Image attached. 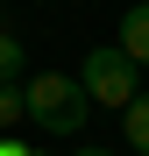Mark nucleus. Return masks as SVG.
<instances>
[{"instance_id": "8", "label": "nucleus", "mask_w": 149, "mask_h": 156, "mask_svg": "<svg viewBox=\"0 0 149 156\" xmlns=\"http://www.w3.org/2000/svg\"><path fill=\"white\" fill-rule=\"evenodd\" d=\"M71 156H121V149H114V142H107V149H71Z\"/></svg>"}, {"instance_id": "5", "label": "nucleus", "mask_w": 149, "mask_h": 156, "mask_svg": "<svg viewBox=\"0 0 149 156\" xmlns=\"http://www.w3.org/2000/svg\"><path fill=\"white\" fill-rule=\"evenodd\" d=\"M14 121H29V99H21V85H0V135H7Z\"/></svg>"}, {"instance_id": "6", "label": "nucleus", "mask_w": 149, "mask_h": 156, "mask_svg": "<svg viewBox=\"0 0 149 156\" xmlns=\"http://www.w3.org/2000/svg\"><path fill=\"white\" fill-rule=\"evenodd\" d=\"M14 78H21V36L0 29V85H14Z\"/></svg>"}, {"instance_id": "7", "label": "nucleus", "mask_w": 149, "mask_h": 156, "mask_svg": "<svg viewBox=\"0 0 149 156\" xmlns=\"http://www.w3.org/2000/svg\"><path fill=\"white\" fill-rule=\"evenodd\" d=\"M0 156H29V149H21V142H14V135H0Z\"/></svg>"}, {"instance_id": "2", "label": "nucleus", "mask_w": 149, "mask_h": 156, "mask_svg": "<svg viewBox=\"0 0 149 156\" xmlns=\"http://www.w3.org/2000/svg\"><path fill=\"white\" fill-rule=\"evenodd\" d=\"M78 85H85L92 107H128V99L142 92V64H135L121 43H99L92 57L78 64Z\"/></svg>"}, {"instance_id": "3", "label": "nucleus", "mask_w": 149, "mask_h": 156, "mask_svg": "<svg viewBox=\"0 0 149 156\" xmlns=\"http://www.w3.org/2000/svg\"><path fill=\"white\" fill-rule=\"evenodd\" d=\"M121 149H135V156H149V85L121 107Z\"/></svg>"}, {"instance_id": "9", "label": "nucleus", "mask_w": 149, "mask_h": 156, "mask_svg": "<svg viewBox=\"0 0 149 156\" xmlns=\"http://www.w3.org/2000/svg\"><path fill=\"white\" fill-rule=\"evenodd\" d=\"M29 156H50V149H29Z\"/></svg>"}, {"instance_id": "4", "label": "nucleus", "mask_w": 149, "mask_h": 156, "mask_svg": "<svg viewBox=\"0 0 149 156\" xmlns=\"http://www.w3.org/2000/svg\"><path fill=\"white\" fill-rule=\"evenodd\" d=\"M121 50H128V57L149 71V0H135V7L121 14Z\"/></svg>"}, {"instance_id": "1", "label": "nucleus", "mask_w": 149, "mask_h": 156, "mask_svg": "<svg viewBox=\"0 0 149 156\" xmlns=\"http://www.w3.org/2000/svg\"><path fill=\"white\" fill-rule=\"evenodd\" d=\"M21 99H29V121L43 135H78L85 114H92V99H85V85L71 71H36L29 85H21Z\"/></svg>"}]
</instances>
